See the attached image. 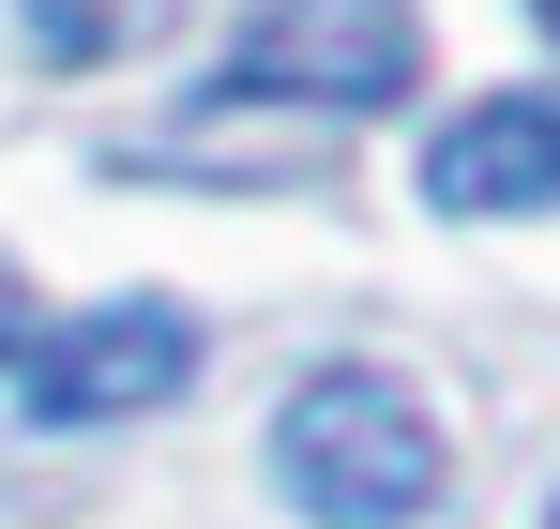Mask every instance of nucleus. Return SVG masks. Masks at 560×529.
<instances>
[{"label":"nucleus","mask_w":560,"mask_h":529,"mask_svg":"<svg viewBox=\"0 0 560 529\" xmlns=\"http://www.w3.org/2000/svg\"><path fill=\"white\" fill-rule=\"evenodd\" d=\"M273 499L303 529H424L455 499V439L394 363H318L273 409Z\"/></svg>","instance_id":"obj_1"},{"label":"nucleus","mask_w":560,"mask_h":529,"mask_svg":"<svg viewBox=\"0 0 560 529\" xmlns=\"http://www.w3.org/2000/svg\"><path fill=\"white\" fill-rule=\"evenodd\" d=\"M409 77H424V15H409V0H273V15H258V31L212 61L197 121H212V106L378 121V106H409Z\"/></svg>","instance_id":"obj_2"},{"label":"nucleus","mask_w":560,"mask_h":529,"mask_svg":"<svg viewBox=\"0 0 560 529\" xmlns=\"http://www.w3.org/2000/svg\"><path fill=\"white\" fill-rule=\"evenodd\" d=\"M197 363H212V333H197L183 303H167V287H121V303H92V318H61V333L15 349V424H46V439L152 424Z\"/></svg>","instance_id":"obj_3"},{"label":"nucleus","mask_w":560,"mask_h":529,"mask_svg":"<svg viewBox=\"0 0 560 529\" xmlns=\"http://www.w3.org/2000/svg\"><path fill=\"white\" fill-rule=\"evenodd\" d=\"M424 212L455 227H515V212H560V91H485L424 137Z\"/></svg>","instance_id":"obj_4"},{"label":"nucleus","mask_w":560,"mask_h":529,"mask_svg":"<svg viewBox=\"0 0 560 529\" xmlns=\"http://www.w3.org/2000/svg\"><path fill=\"white\" fill-rule=\"evenodd\" d=\"M15 15H31V46H46V61H121L167 0H15Z\"/></svg>","instance_id":"obj_5"},{"label":"nucleus","mask_w":560,"mask_h":529,"mask_svg":"<svg viewBox=\"0 0 560 529\" xmlns=\"http://www.w3.org/2000/svg\"><path fill=\"white\" fill-rule=\"evenodd\" d=\"M31 349V272H15V243H0V363Z\"/></svg>","instance_id":"obj_6"},{"label":"nucleus","mask_w":560,"mask_h":529,"mask_svg":"<svg viewBox=\"0 0 560 529\" xmlns=\"http://www.w3.org/2000/svg\"><path fill=\"white\" fill-rule=\"evenodd\" d=\"M530 31H546V46H560V0H530Z\"/></svg>","instance_id":"obj_7"},{"label":"nucleus","mask_w":560,"mask_h":529,"mask_svg":"<svg viewBox=\"0 0 560 529\" xmlns=\"http://www.w3.org/2000/svg\"><path fill=\"white\" fill-rule=\"evenodd\" d=\"M546 529H560V499H546Z\"/></svg>","instance_id":"obj_8"}]
</instances>
